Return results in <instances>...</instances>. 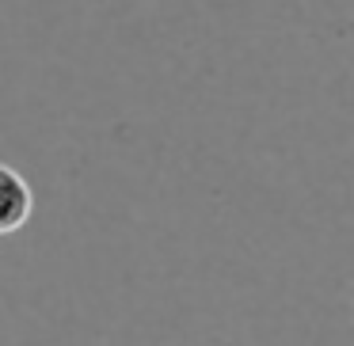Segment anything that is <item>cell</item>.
Segmentation results:
<instances>
[{
	"mask_svg": "<svg viewBox=\"0 0 354 346\" xmlns=\"http://www.w3.org/2000/svg\"><path fill=\"white\" fill-rule=\"evenodd\" d=\"M35 213V191L16 168L0 164V236L19 232Z\"/></svg>",
	"mask_w": 354,
	"mask_h": 346,
	"instance_id": "1",
	"label": "cell"
}]
</instances>
